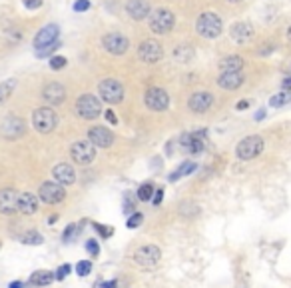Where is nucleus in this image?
<instances>
[{
  "instance_id": "nucleus-1",
  "label": "nucleus",
  "mask_w": 291,
  "mask_h": 288,
  "mask_svg": "<svg viewBox=\"0 0 291 288\" xmlns=\"http://www.w3.org/2000/svg\"><path fill=\"white\" fill-rule=\"evenodd\" d=\"M148 18H150V28L154 34H168L176 24V16L168 8H156L154 12H150Z\"/></svg>"
},
{
  "instance_id": "nucleus-2",
  "label": "nucleus",
  "mask_w": 291,
  "mask_h": 288,
  "mask_svg": "<svg viewBox=\"0 0 291 288\" xmlns=\"http://www.w3.org/2000/svg\"><path fill=\"white\" fill-rule=\"evenodd\" d=\"M56 124H58V116H56V112L50 106H42V108L34 110V114H32V126L40 134L52 132L56 128Z\"/></svg>"
},
{
  "instance_id": "nucleus-3",
  "label": "nucleus",
  "mask_w": 291,
  "mask_h": 288,
  "mask_svg": "<svg viewBox=\"0 0 291 288\" xmlns=\"http://www.w3.org/2000/svg\"><path fill=\"white\" fill-rule=\"evenodd\" d=\"M196 30L204 38H218L219 34H221V30H223V26H221V20H219L218 14L204 12L198 18V22H196Z\"/></svg>"
},
{
  "instance_id": "nucleus-4",
  "label": "nucleus",
  "mask_w": 291,
  "mask_h": 288,
  "mask_svg": "<svg viewBox=\"0 0 291 288\" xmlns=\"http://www.w3.org/2000/svg\"><path fill=\"white\" fill-rule=\"evenodd\" d=\"M261 150H263V138L257 136V134H253V136H245V138L237 144L235 156H237L239 160H253L255 156L261 154Z\"/></svg>"
},
{
  "instance_id": "nucleus-5",
  "label": "nucleus",
  "mask_w": 291,
  "mask_h": 288,
  "mask_svg": "<svg viewBox=\"0 0 291 288\" xmlns=\"http://www.w3.org/2000/svg\"><path fill=\"white\" fill-rule=\"evenodd\" d=\"M76 112L78 116L86 118V120H94L102 114V104L100 98H96L94 94H82L76 100Z\"/></svg>"
},
{
  "instance_id": "nucleus-6",
  "label": "nucleus",
  "mask_w": 291,
  "mask_h": 288,
  "mask_svg": "<svg viewBox=\"0 0 291 288\" xmlns=\"http://www.w3.org/2000/svg\"><path fill=\"white\" fill-rule=\"evenodd\" d=\"M70 156H72V160L76 164L88 166L96 158V146L90 140H78V142H74L72 148H70Z\"/></svg>"
},
{
  "instance_id": "nucleus-7",
  "label": "nucleus",
  "mask_w": 291,
  "mask_h": 288,
  "mask_svg": "<svg viewBox=\"0 0 291 288\" xmlns=\"http://www.w3.org/2000/svg\"><path fill=\"white\" fill-rule=\"evenodd\" d=\"M98 94H100V98H102L104 102H108V104H118V102L124 100V88H122V84H120L118 80L106 78V80L100 82Z\"/></svg>"
},
{
  "instance_id": "nucleus-8",
  "label": "nucleus",
  "mask_w": 291,
  "mask_h": 288,
  "mask_svg": "<svg viewBox=\"0 0 291 288\" xmlns=\"http://www.w3.org/2000/svg\"><path fill=\"white\" fill-rule=\"evenodd\" d=\"M162 258V250L154 244H145L140 246L136 252H134V262L142 268H154Z\"/></svg>"
},
{
  "instance_id": "nucleus-9",
  "label": "nucleus",
  "mask_w": 291,
  "mask_h": 288,
  "mask_svg": "<svg viewBox=\"0 0 291 288\" xmlns=\"http://www.w3.org/2000/svg\"><path fill=\"white\" fill-rule=\"evenodd\" d=\"M38 196H40V200L46 202V204H58V202H62V200L66 198V190H64L62 184L48 180V182H42V186H40V190H38Z\"/></svg>"
},
{
  "instance_id": "nucleus-10",
  "label": "nucleus",
  "mask_w": 291,
  "mask_h": 288,
  "mask_svg": "<svg viewBox=\"0 0 291 288\" xmlns=\"http://www.w3.org/2000/svg\"><path fill=\"white\" fill-rule=\"evenodd\" d=\"M164 56V50H162V44L156 42V40H144L140 46H138V58L145 62V64H156L160 62Z\"/></svg>"
},
{
  "instance_id": "nucleus-11",
  "label": "nucleus",
  "mask_w": 291,
  "mask_h": 288,
  "mask_svg": "<svg viewBox=\"0 0 291 288\" xmlns=\"http://www.w3.org/2000/svg\"><path fill=\"white\" fill-rule=\"evenodd\" d=\"M102 44H104V48H106L110 54H114V56H122V54L130 48V40H128L124 34H120V32H110V34H106L104 40H102Z\"/></svg>"
},
{
  "instance_id": "nucleus-12",
  "label": "nucleus",
  "mask_w": 291,
  "mask_h": 288,
  "mask_svg": "<svg viewBox=\"0 0 291 288\" xmlns=\"http://www.w3.org/2000/svg\"><path fill=\"white\" fill-rule=\"evenodd\" d=\"M144 100L152 110H158V112H162V110H166L170 106V96H168V92L162 90V88H156V86H152V88L145 90Z\"/></svg>"
},
{
  "instance_id": "nucleus-13",
  "label": "nucleus",
  "mask_w": 291,
  "mask_h": 288,
  "mask_svg": "<svg viewBox=\"0 0 291 288\" xmlns=\"http://www.w3.org/2000/svg\"><path fill=\"white\" fill-rule=\"evenodd\" d=\"M24 128H26V126H24V120H22V118H18V116H6V118L2 120L0 132H2L4 138L16 140L18 136L24 134Z\"/></svg>"
},
{
  "instance_id": "nucleus-14",
  "label": "nucleus",
  "mask_w": 291,
  "mask_h": 288,
  "mask_svg": "<svg viewBox=\"0 0 291 288\" xmlns=\"http://www.w3.org/2000/svg\"><path fill=\"white\" fill-rule=\"evenodd\" d=\"M88 140L98 148H110L114 142V134L104 126H92L88 130Z\"/></svg>"
},
{
  "instance_id": "nucleus-15",
  "label": "nucleus",
  "mask_w": 291,
  "mask_h": 288,
  "mask_svg": "<svg viewBox=\"0 0 291 288\" xmlns=\"http://www.w3.org/2000/svg\"><path fill=\"white\" fill-rule=\"evenodd\" d=\"M58 26L56 24H46L44 28L38 30L36 38H34V48H46V46H52L56 40H58Z\"/></svg>"
},
{
  "instance_id": "nucleus-16",
  "label": "nucleus",
  "mask_w": 291,
  "mask_h": 288,
  "mask_svg": "<svg viewBox=\"0 0 291 288\" xmlns=\"http://www.w3.org/2000/svg\"><path fill=\"white\" fill-rule=\"evenodd\" d=\"M212 104H214V94H210V92H196L188 100V108L192 112H196V114L208 112L212 108Z\"/></svg>"
},
{
  "instance_id": "nucleus-17",
  "label": "nucleus",
  "mask_w": 291,
  "mask_h": 288,
  "mask_svg": "<svg viewBox=\"0 0 291 288\" xmlns=\"http://www.w3.org/2000/svg\"><path fill=\"white\" fill-rule=\"evenodd\" d=\"M18 212V192L14 188L0 190V214H14Z\"/></svg>"
},
{
  "instance_id": "nucleus-18",
  "label": "nucleus",
  "mask_w": 291,
  "mask_h": 288,
  "mask_svg": "<svg viewBox=\"0 0 291 288\" xmlns=\"http://www.w3.org/2000/svg\"><path fill=\"white\" fill-rule=\"evenodd\" d=\"M42 98L48 102V104H62L64 98H66V88L58 82H50L44 86L42 90Z\"/></svg>"
},
{
  "instance_id": "nucleus-19",
  "label": "nucleus",
  "mask_w": 291,
  "mask_h": 288,
  "mask_svg": "<svg viewBox=\"0 0 291 288\" xmlns=\"http://www.w3.org/2000/svg\"><path fill=\"white\" fill-rule=\"evenodd\" d=\"M126 12L134 20H144L145 16H150V2L148 0H128Z\"/></svg>"
},
{
  "instance_id": "nucleus-20",
  "label": "nucleus",
  "mask_w": 291,
  "mask_h": 288,
  "mask_svg": "<svg viewBox=\"0 0 291 288\" xmlns=\"http://www.w3.org/2000/svg\"><path fill=\"white\" fill-rule=\"evenodd\" d=\"M52 176H54L56 182L62 184V186H68V184H72L74 180H76V172H74L72 164H66V162L56 164L54 170H52Z\"/></svg>"
},
{
  "instance_id": "nucleus-21",
  "label": "nucleus",
  "mask_w": 291,
  "mask_h": 288,
  "mask_svg": "<svg viewBox=\"0 0 291 288\" xmlns=\"http://www.w3.org/2000/svg\"><path fill=\"white\" fill-rule=\"evenodd\" d=\"M229 34H231V38H233L235 42L243 44V42H247V40L253 38V26H251L249 22H235V24L229 28Z\"/></svg>"
},
{
  "instance_id": "nucleus-22",
  "label": "nucleus",
  "mask_w": 291,
  "mask_h": 288,
  "mask_svg": "<svg viewBox=\"0 0 291 288\" xmlns=\"http://www.w3.org/2000/svg\"><path fill=\"white\" fill-rule=\"evenodd\" d=\"M38 210V198L32 192H20L18 194V212L30 216Z\"/></svg>"
},
{
  "instance_id": "nucleus-23",
  "label": "nucleus",
  "mask_w": 291,
  "mask_h": 288,
  "mask_svg": "<svg viewBox=\"0 0 291 288\" xmlns=\"http://www.w3.org/2000/svg\"><path fill=\"white\" fill-rule=\"evenodd\" d=\"M218 84L223 90H235L243 84V74H239V72H221V76L218 78Z\"/></svg>"
},
{
  "instance_id": "nucleus-24",
  "label": "nucleus",
  "mask_w": 291,
  "mask_h": 288,
  "mask_svg": "<svg viewBox=\"0 0 291 288\" xmlns=\"http://www.w3.org/2000/svg\"><path fill=\"white\" fill-rule=\"evenodd\" d=\"M219 68H221V72H239L243 68V60H241V56H235V54L227 56L219 62Z\"/></svg>"
},
{
  "instance_id": "nucleus-25",
  "label": "nucleus",
  "mask_w": 291,
  "mask_h": 288,
  "mask_svg": "<svg viewBox=\"0 0 291 288\" xmlns=\"http://www.w3.org/2000/svg\"><path fill=\"white\" fill-rule=\"evenodd\" d=\"M54 278H56V276H54L52 272H48V270H36V272L30 276V284H32V286H46V284H50Z\"/></svg>"
},
{
  "instance_id": "nucleus-26",
  "label": "nucleus",
  "mask_w": 291,
  "mask_h": 288,
  "mask_svg": "<svg viewBox=\"0 0 291 288\" xmlns=\"http://www.w3.org/2000/svg\"><path fill=\"white\" fill-rule=\"evenodd\" d=\"M194 170H196V162H194V160H186L176 172H172L170 180H178V178H182V176H186V174H192Z\"/></svg>"
},
{
  "instance_id": "nucleus-27",
  "label": "nucleus",
  "mask_w": 291,
  "mask_h": 288,
  "mask_svg": "<svg viewBox=\"0 0 291 288\" xmlns=\"http://www.w3.org/2000/svg\"><path fill=\"white\" fill-rule=\"evenodd\" d=\"M14 88H16V80L14 78H8V80H4L2 84H0V102H4L8 96L14 92Z\"/></svg>"
},
{
  "instance_id": "nucleus-28",
  "label": "nucleus",
  "mask_w": 291,
  "mask_h": 288,
  "mask_svg": "<svg viewBox=\"0 0 291 288\" xmlns=\"http://www.w3.org/2000/svg\"><path fill=\"white\" fill-rule=\"evenodd\" d=\"M22 242H24V244H36V246H40V244L44 242V236H42L40 232H36V230H28V232L22 236Z\"/></svg>"
},
{
  "instance_id": "nucleus-29",
  "label": "nucleus",
  "mask_w": 291,
  "mask_h": 288,
  "mask_svg": "<svg viewBox=\"0 0 291 288\" xmlns=\"http://www.w3.org/2000/svg\"><path fill=\"white\" fill-rule=\"evenodd\" d=\"M154 184L152 182H145V184H142L140 188H138V200H142V202H148V200H152L154 198Z\"/></svg>"
},
{
  "instance_id": "nucleus-30",
  "label": "nucleus",
  "mask_w": 291,
  "mask_h": 288,
  "mask_svg": "<svg viewBox=\"0 0 291 288\" xmlns=\"http://www.w3.org/2000/svg\"><path fill=\"white\" fill-rule=\"evenodd\" d=\"M287 102H291V92H287V90H283V92L275 94L271 100H269V104H271V106H283V104H287Z\"/></svg>"
},
{
  "instance_id": "nucleus-31",
  "label": "nucleus",
  "mask_w": 291,
  "mask_h": 288,
  "mask_svg": "<svg viewBox=\"0 0 291 288\" xmlns=\"http://www.w3.org/2000/svg\"><path fill=\"white\" fill-rule=\"evenodd\" d=\"M90 272H92V262L90 260H80L76 264V274L78 276H88Z\"/></svg>"
},
{
  "instance_id": "nucleus-32",
  "label": "nucleus",
  "mask_w": 291,
  "mask_h": 288,
  "mask_svg": "<svg viewBox=\"0 0 291 288\" xmlns=\"http://www.w3.org/2000/svg\"><path fill=\"white\" fill-rule=\"evenodd\" d=\"M78 230H80V226H78V224H68V228H66V230H64V234H62L64 242H70L74 236L78 234Z\"/></svg>"
},
{
  "instance_id": "nucleus-33",
  "label": "nucleus",
  "mask_w": 291,
  "mask_h": 288,
  "mask_svg": "<svg viewBox=\"0 0 291 288\" xmlns=\"http://www.w3.org/2000/svg\"><path fill=\"white\" fill-rule=\"evenodd\" d=\"M68 62H66V58L64 56H52L50 58V68L52 70H60V68H64Z\"/></svg>"
},
{
  "instance_id": "nucleus-34",
  "label": "nucleus",
  "mask_w": 291,
  "mask_h": 288,
  "mask_svg": "<svg viewBox=\"0 0 291 288\" xmlns=\"http://www.w3.org/2000/svg\"><path fill=\"white\" fill-rule=\"evenodd\" d=\"M142 220H144V216L140 214V212H134L130 218H128V222H126V226L128 228H138L140 224H142Z\"/></svg>"
},
{
  "instance_id": "nucleus-35",
  "label": "nucleus",
  "mask_w": 291,
  "mask_h": 288,
  "mask_svg": "<svg viewBox=\"0 0 291 288\" xmlns=\"http://www.w3.org/2000/svg\"><path fill=\"white\" fill-rule=\"evenodd\" d=\"M134 208H136V200L130 194H126L124 196V212H134Z\"/></svg>"
},
{
  "instance_id": "nucleus-36",
  "label": "nucleus",
  "mask_w": 291,
  "mask_h": 288,
  "mask_svg": "<svg viewBox=\"0 0 291 288\" xmlns=\"http://www.w3.org/2000/svg\"><path fill=\"white\" fill-rule=\"evenodd\" d=\"M86 248H88V252H90L92 256H98V254H100V246H98V240H88V242H86Z\"/></svg>"
},
{
  "instance_id": "nucleus-37",
  "label": "nucleus",
  "mask_w": 291,
  "mask_h": 288,
  "mask_svg": "<svg viewBox=\"0 0 291 288\" xmlns=\"http://www.w3.org/2000/svg\"><path fill=\"white\" fill-rule=\"evenodd\" d=\"M68 274H70V264H62V266L56 270V274H54V276H56L58 280H64Z\"/></svg>"
},
{
  "instance_id": "nucleus-38",
  "label": "nucleus",
  "mask_w": 291,
  "mask_h": 288,
  "mask_svg": "<svg viewBox=\"0 0 291 288\" xmlns=\"http://www.w3.org/2000/svg\"><path fill=\"white\" fill-rule=\"evenodd\" d=\"M58 48H60V44H58V42H54L52 46H46L44 50H38V56H40V58H44V56H48V54H52V52H56Z\"/></svg>"
},
{
  "instance_id": "nucleus-39",
  "label": "nucleus",
  "mask_w": 291,
  "mask_h": 288,
  "mask_svg": "<svg viewBox=\"0 0 291 288\" xmlns=\"http://www.w3.org/2000/svg\"><path fill=\"white\" fill-rule=\"evenodd\" d=\"M94 228L102 234V238H110V236H112V232H114L112 228H108V226H104V224H94Z\"/></svg>"
},
{
  "instance_id": "nucleus-40",
  "label": "nucleus",
  "mask_w": 291,
  "mask_h": 288,
  "mask_svg": "<svg viewBox=\"0 0 291 288\" xmlns=\"http://www.w3.org/2000/svg\"><path fill=\"white\" fill-rule=\"evenodd\" d=\"M90 8V0H76L74 2V10L76 12H84V10H88Z\"/></svg>"
},
{
  "instance_id": "nucleus-41",
  "label": "nucleus",
  "mask_w": 291,
  "mask_h": 288,
  "mask_svg": "<svg viewBox=\"0 0 291 288\" xmlns=\"http://www.w3.org/2000/svg\"><path fill=\"white\" fill-rule=\"evenodd\" d=\"M104 288H126V280H122V278H116V280L104 282Z\"/></svg>"
},
{
  "instance_id": "nucleus-42",
  "label": "nucleus",
  "mask_w": 291,
  "mask_h": 288,
  "mask_svg": "<svg viewBox=\"0 0 291 288\" xmlns=\"http://www.w3.org/2000/svg\"><path fill=\"white\" fill-rule=\"evenodd\" d=\"M24 2V6L28 8V10H36V8H40L42 6V2L44 0H22Z\"/></svg>"
},
{
  "instance_id": "nucleus-43",
  "label": "nucleus",
  "mask_w": 291,
  "mask_h": 288,
  "mask_svg": "<svg viewBox=\"0 0 291 288\" xmlns=\"http://www.w3.org/2000/svg\"><path fill=\"white\" fill-rule=\"evenodd\" d=\"M152 200H154V204H156V206H160V204H162V200H164V190L154 192V198H152Z\"/></svg>"
},
{
  "instance_id": "nucleus-44",
  "label": "nucleus",
  "mask_w": 291,
  "mask_h": 288,
  "mask_svg": "<svg viewBox=\"0 0 291 288\" xmlns=\"http://www.w3.org/2000/svg\"><path fill=\"white\" fill-rule=\"evenodd\" d=\"M106 120H108L110 124H118V116H116L112 110H106Z\"/></svg>"
},
{
  "instance_id": "nucleus-45",
  "label": "nucleus",
  "mask_w": 291,
  "mask_h": 288,
  "mask_svg": "<svg viewBox=\"0 0 291 288\" xmlns=\"http://www.w3.org/2000/svg\"><path fill=\"white\" fill-rule=\"evenodd\" d=\"M247 106H249V102H245V100H241V102H237V104H235V108H237V110H245Z\"/></svg>"
},
{
  "instance_id": "nucleus-46",
  "label": "nucleus",
  "mask_w": 291,
  "mask_h": 288,
  "mask_svg": "<svg viewBox=\"0 0 291 288\" xmlns=\"http://www.w3.org/2000/svg\"><path fill=\"white\" fill-rule=\"evenodd\" d=\"M283 88L291 92V78H285V80H283Z\"/></svg>"
},
{
  "instance_id": "nucleus-47",
  "label": "nucleus",
  "mask_w": 291,
  "mask_h": 288,
  "mask_svg": "<svg viewBox=\"0 0 291 288\" xmlns=\"http://www.w3.org/2000/svg\"><path fill=\"white\" fill-rule=\"evenodd\" d=\"M8 288H24V284L18 280V282H10V286H8Z\"/></svg>"
},
{
  "instance_id": "nucleus-48",
  "label": "nucleus",
  "mask_w": 291,
  "mask_h": 288,
  "mask_svg": "<svg viewBox=\"0 0 291 288\" xmlns=\"http://www.w3.org/2000/svg\"><path fill=\"white\" fill-rule=\"evenodd\" d=\"M265 116V110H259V114H255V120H261Z\"/></svg>"
},
{
  "instance_id": "nucleus-49",
  "label": "nucleus",
  "mask_w": 291,
  "mask_h": 288,
  "mask_svg": "<svg viewBox=\"0 0 291 288\" xmlns=\"http://www.w3.org/2000/svg\"><path fill=\"white\" fill-rule=\"evenodd\" d=\"M287 38H289V40H291V26H289V28H287Z\"/></svg>"
},
{
  "instance_id": "nucleus-50",
  "label": "nucleus",
  "mask_w": 291,
  "mask_h": 288,
  "mask_svg": "<svg viewBox=\"0 0 291 288\" xmlns=\"http://www.w3.org/2000/svg\"><path fill=\"white\" fill-rule=\"evenodd\" d=\"M94 288H104V284H98V282H96V286Z\"/></svg>"
},
{
  "instance_id": "nucleus-51",
  "label": "nucleus",
  "mask_w": 291,
  "mask_h": 288,
  "mask_svg": "<svg viewBox=\"0 0 291 288\" xmlns=\"http://www.w3.org/2000/svg\"><path fill=\"white\" fill-rule=\"evenodd\" d=\"M227 2H233L235 4V2H241V0H227Z\"/></svg>"
}]
</instances>
